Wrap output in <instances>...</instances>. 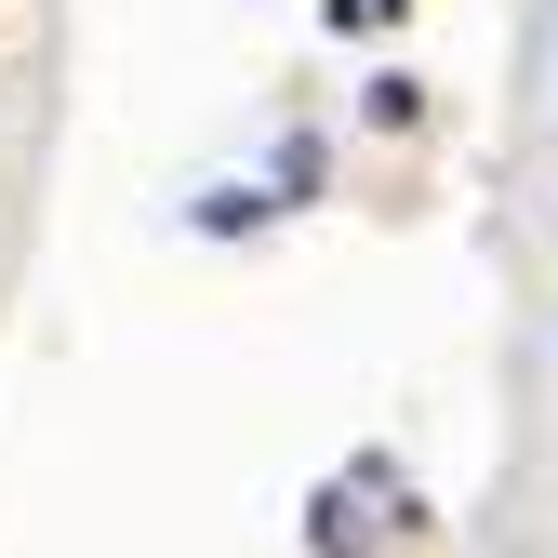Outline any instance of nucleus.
<instances>
[{
	"mask_svg": "<svg viewBox=\"0 0 558 558\" xmlns=\"http://www.w3.org/2000/svg\"><path fill=\"white\" fill-rule=\"evenodd\" d=\"M319 27L332 40H386V27H412V0H319Z\"/></svg>",
	"mask_w": 558,
	"mask_h": 558,
	"instance_id": "20e7f679",
	"label": "nucleus"
},
{
	"mask_svg": "<svg viewBox=\"0 0 558 558\" xmlns=\"http://www.w3.org/2000/svg\"><path fill=\"white\" fill-rule=\"evenodd\" d=\"M266 186L293 199V214H306V199H332V133H319V120H293V133L266 147Z\"/></svg>",
	"mask_w": 558,
	"mask_h": 558,
	"instance_id": "f03ea898",
	"label": "nucleus"
},
{
	"mask_svg": "<svg viewBox=\"0 0 558 558\" xmlns=\"http://www.w3.org/2000/svg\"><path fill=\"white\" fill-rule=\"evenodd\" d=\"M360 133L412 147V133H426V81H412V66H373V81H360Z\"/></svg>",
	"mask_w": 558,
	"mask_h": 558,
	"instance_id": "7ed1b4c3",
	"label": "nucleus"
},
{
	"mask_svg": "<svg viewBox=\"0 0 558 558\" xmlns=\"http://www.w3.org/2000/svg\"><path fill=\"white\" fill-rule=\"evenodd\" d=\"M279 214H293V199H279L266 173H214V186L186 199V240H266Z\"/></svg>",
	"mask_w": 558,
	"mask_h": 558,
	"instance_id": "f257e3e1",
	"label": "nucleus"
}]
</instances>
